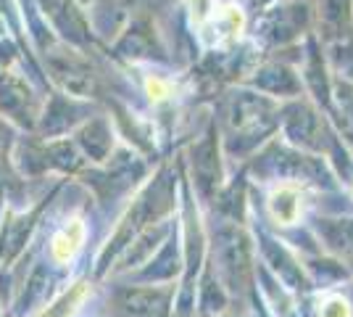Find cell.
Listing matches in <instances>:
<instances>
[{"mask_svg": "<svg viewBox=\"0 0 353 317\" xmlns=\"http://www.w3.org/2000/svg\"><path fill=\"white\" fill-rule=\"evenodd\" d=\"M82 238H85V225H82L79 220L69 222V225L63 227L59 236L53 238V257L59 259V262H69V259L77 254Z\"/></svg>", "mask_w": 353, "mask_h": 317, "instance_id": "obj_1", "label": "cell"}, {"mask_svg": "<svg viewBox=\"0 0 353 317\" xmlns=\"http://www.w3.org/2000/svg\"><path fill=\"white\" fill-rule=\"evenodd\" d=\"M322 233H324V238L332 243L335 249H353V220L324 222Z\"/></svg>", "mask_w": 353, "mask_h": 317, "instance_id": "obj_2", "label": "cell"}, {"mask_svg": "<svg viewBox=\"0 0 353 317\" xmlns=\"http://www.w3.org/2000/svg\"><path fill=\"white\" fill-rule=\"evenodd\" d=\"M272 211H274V217L282 220V222H293L295 214H298V196H295L293 191L274 193V198H272Z\"/></svg>", "mask_w": 353, "mask_h": 317, "instance_id": "obj_3", "label": "cell"}, {"mask_svg": "<svg viewBox=\"0 0 353 317\" xmlns=\"http://www.w3.org/2000/svg\"><path fill=\"white\" fill-rule=\"evenodd\" d=\"M322 317H351L348 315V304L335 299V302H330L324 307V315Z\"/></svg>", "mask_w": 353, "mask_h": 317, "instance_id": "obj_4", "label": "cell"}]
</instances>
